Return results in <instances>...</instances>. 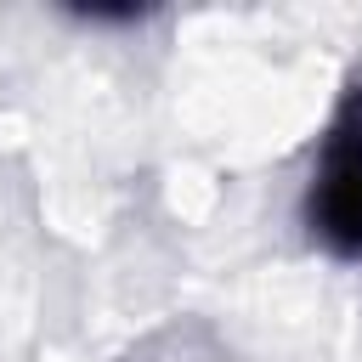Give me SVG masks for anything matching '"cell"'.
Returning <instances> with one entry per match:
<instances>
[{
    "instance_id": "1",
    "label": "cell",
    "mask_w": 362,
    "mask_h": 362,
    "mask_svg": "<svg viewBox=\"0 0 362 362\" xmlns=\"http://www.w3.org/2000/svg\"><path fill=\"white\" fill-rule=\"evenodd\" d=\"M305 221L334 255L362 260V90L339 107L334 130L322 136Z\"/></svg>"
}]
</instances>
